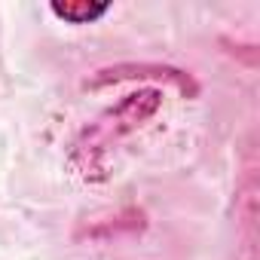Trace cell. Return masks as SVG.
Returning a JSON list of instances; mask_svg holds the SVG:
<instances>
[{
	"label": "cell",
	"mask_w": 260,
	"mask_h": 260,
	"mask_svg": "<svg viewBox=\"0 0 260 260\" xmlns=\"http://www.w3.org/2000/svg\"><path fill=\"white\" fill-rule=\"evenodd\" d=\"M52 13L64 22L86 25V22H95L98 16H104L107 4H52Z\"/></svg>",
	"instance_id": "obj_1"
}]
</instances>
